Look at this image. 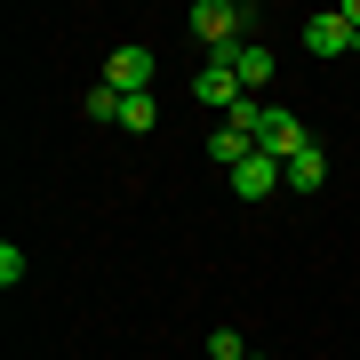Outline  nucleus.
<instances>
[{"label":"nucleus","instance_id":"f257e3e1","mask_svg":"<svg viewBox=\"0 0 360 360\" xmlns=\"http://www.w3.org/2000/svg\"><path fill=\"white\" fill-rule=\"evenodd\" d=\"M184 25L208 40V56H232V49L248 40V25H257V8H248V0H193Z\"/></svg>","mask_w":360,"mask_h":360},{"label":"nucleus","instance_id":"f03ea898","mask_svg":"<svg viewBox=\"0 0 360 360\" xmlns=\"http://www.w3.org/2000/svg\"><path fill=\"white\" fill-rule=\"evenodd\" d=\"M193 104H217V112L232 120L248 104V89H240V72H232V56H208V65L193 72Z\"/></svg>","mask_w":360,"mask_h":360},{"label":"nucleus","instance_id":"7ed1b4c3","mask_svg":"<svg viewBox=\"0 0 360 360\" xmlns=\"http://www.w3.org/2000/svg\"><path fill=\"white\" fill-rule=\"evenodd\" d=\"M104 89H120V96H153V49H144V40L112 49V56H104Z\"/></svg>","mask_w":360,"mask_h":360},{"label":"nucleus","instance_id":"20e7f679","mask_svg":"<svg viewBox=\"0 0 360 360\" xmlns=\"http://www.w3.org/2000/svg\"><path fill=\"white\" fill-rule=\"evenodd\" d=\"M304 144H312V129H304V120H296L288 112V104H272V112H264V129H257V153H272V160H296V153H304Z\"/></svg>","mask_w":360,"mask_h":360},{"label":"nucleus","instance_id":"39448f33","mask_svg":"<svg viewBox=\"0 0 360 360\" xmlns=\"http://www.w3.org/2000/svg\"><path fill=\"white\" fill-rule=\"evenodd\" d=\"M272 184H288V168L272 153H248L240 168H232V193H240V200H272Z\"/></svg>","mask_w":360,"mask_h":360},{"label":"nucleus","instance_id":"423d86ee","mask_svg":"<svg viewBox=\"0 0 360 360\" xmlns=\"http://www.w3.org/2000/svg\"><path fill=\"white\" fill-rule=\"evenodd\" d=\"M304 49H312V56H352V25H345V8L304 16Z\"/></svg>","mask_w":360,"mask_h":360},{"label":"nucleus","instance_id":"0eeeda50","mask_svg":"<svg viewBox=\"0 0 360 360\" xmlns=\"http://www.w3.org/2000/svg\"><path fill=\"white\" fill-rule=\"evenodd\" d=\"M232 72H240L248 96H264L272 89V49H264V40H240V49H232Z\"/></svg>","mask_w":360,"mask_h":360},{"label":"nucleus","instance_id":"6e6552de","mask_svg":"<svg viewBox=\"0 0 360 360\" xmlns=\"http://www.w3.org/2000/svg\"><path fill=\"white\" fill-rule=\"evenodd\" d=\"M288 184H296V193H321V184H328V153H321V144H304V153L288 160Z\"/></svg>","mask_w":360,"mask_h":360},{"label":"nucleus","instance_id":"1a4fd4ad","mask_svg":"<svg viewBox=\"0 0 360 360\" xmlns=\"http://www.w3.org/2000/svg\"><path fill=\"white\" fill-rule=\"evenodd\" d=\"M248 153H257V136H240V129H217V136H208V160H217L224 176H232V168H240Z\"/></svg>","mask_w":360,"mask_h":360},{"label":"nucleus","instance_id":"9d476101","mask_svg":"<svg viewBox=\"0 0 360 360\" xmlns=\"http://www.w3.org/2000/svg\"><path fill=\"white\" fill-rule=\"evenodd\" d=\"M120 129L153 136V129H160V104H153V96H120Z\"/></svg>","mask_w":360,"mask_h":360},{"label":"nucleus","instance_id":"9b49d317","mask_svg":"<svg viewBox=\"0 0 360 360\" xmlns=\"http://www.w3.org/2000/svg\"><path fill=\"white\" fill-rule=\"evenodd\" d=\"M80 112H89V120H120V89H104V80H96V89L80 96Z\"/></svg>","mask_w":360,"mask_h":360},{"label":"nucleus","instance_id":"f8f14e48","mask_svg":"<svg viewBox=\"0 0 360 360\" xmlns=\"http://www.w3.org/2000/svg\"><path fill=\"white\" fill-rule=\"evenodd\" d=\"M208 360H248V336L240 328H217V336H208Z\"/></svg>","mask_w":360,"mask_h":360},{"label":"nucleus","instance_id":"ddd939ff","mask_svg":"<svg viewBox=\"0 0 360 360\" xmlns=\"http://www.w3.org/2000/svg\"><path fill=\"white\" fill-rule=\"evenodd\" d=\"M16 281H25V248L0 240V288H16Z\"/></svg>","mask_w":360,"mask_h":360},{"label":"nucleus","instance_id":"4468645a","mask_svg":"<svg viewBox=\"0 0 360 360\" xmlns=\"http://www.w3.org/2000/svg\"><path fill=\"white\" fill-rule=\"evenodd\" d=\"M345 25H352V32H360V0H345Z\"/></svg>","mask_w":360,"mask_h":360},{"label":"nucleus","instance_id":"2eb2a0df","mask_svg":"<svg viewBox=\"0 0 360 360\" xmlns=\"http://www.w3.org/2000/svg\"><path fill=\"white\" fill-rule=\"evenodd\" d=\"M352 56H360V32H352Z\"/></svg>","mask_w":360,"mask_h":360},{"label":"nucleus","instance_id":"dca6fc26","mask_svg":"<svg viewBox=\"0 0 360 360\" xmlns=\"http://www.w3.org/2000/svg\"><path fill=\"white\" fill-rule=\"evenodd\" d=\"M248 360H264V352H248Z\"/></svg>","mask_w":360,"mask_h":360}]
</instances>
